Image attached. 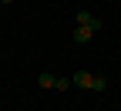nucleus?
Listing matches in <instances>:
<instances>
[{
	"label": "nucleus",
	"mask_w": 121,
	"mask_h": 111,
	"mask_svg": "<svg viewBox=\"0 0 121 111\" xmlns=\"http://www.w3.org/2000/svg\"><path fill=\"white\" fill-rule=\"evenodd\" d=\"M91 34H94L91 27H74V44H87V40H91Z\"/></svg>",
	"instance_id": "nucleus-3"
},
{
	"label": "nucleus",
	"mask_w": 121,
	"mask_h": 111,
	"mask_svg": "<svg viewBox=\"0 0 121 111\" xmlns=\"http://www.w3.org/2000/svg\"><path fill=\"white\" fill-rule=\"evenodd\" d=\"M4 4H13V0H4Z\"/></svg>",
	"instance_id": "nucleus-7"
},
{
	"label": "nucleus",
	"mask_w": 121,
	"mask_h": 111,
	"mask_svg": "<svg viewBox=\"0 0 121 111\" xmlns=\"http://www.w3.org/2000/svg\"><path fill=\"white\" fill-rule=\"evenodd\" d=\"M104 88H108V81H104V77H98V74H94V84H91V91H104Z\"/></svg>",
	"instance_id": "nucleus-6"
},
{
	"label": "nucleus",
	"mask_w": 121,
	"mask_h": 111,
	"mask_svg": "<svg viewBox=\"0 0 121 111\" xmlns=\"http://www.w3.org/2000/svg\"><path fill=\"white\" fill-rule=\"evenodd\" d=\"M0 4H4V0H0Z\"/></svg>",
	"instance_id": "nucleus-8"
},
{
	"label": "nucleus",
	"mask_w": 121,
	"mask_h": 111,
	"mask_svg": "<svg viewBox=\"0 0 121 111\" xmlns=\"http://www.w3.org/2000/svg\"><path fill=\"white\" fill-rule=\"evenodd\" d=\"M37 84H40V88H54V84H57V77H54V74H47V71H44V74L37 77Z\"/></svg>",
	"instance_id": "nucleus-4"
},
{
	"label": "nucleus",
	"mask_w": 121,
	"mask_h": 111,
	"mask_svg": "<svg viewBox=\"0 0 121 111\" xmlns=\"http://www.w3.org/2000/svg\"><path fill=\"white\" fill-rule=\"evenodd\" d=\"M71 81H74V88H91V84H94V74H91V71H78Z\"/></svg>",
	"instance_id": "nucleus-2"
},
{
	"label": "nucleus",
	"mask_w": 121,
	"mask_h": 111,
	"mask_svg": "<svg viewBox=\"0 0 121 111\" xmlns=\"http://www.w3.org/2000/svg\"><path fill=\"white\" fill-rule=\"evenodd\" d=\"M78 27H91V30H101V20L94 17V13L81 10V13H78Z\"/></svg>",
	"instance_id": "nucleus-1"
},
{
	"label": "nucleus",
	"mask_w": 121,
	"mask_h": 111,
	"mask_svg": "<svg viewBox=\"0 0 121 111\" xmlns=\"http://www.w3.org/2000/svg\"><path fill=\"white\" fill-rule=\"evenodd\" d=\"M54 88H57V91H67V88H74V81H71V77H57Z\"/></svg>",
	"instance_id": "nucleus-5"
}]
</instances>
